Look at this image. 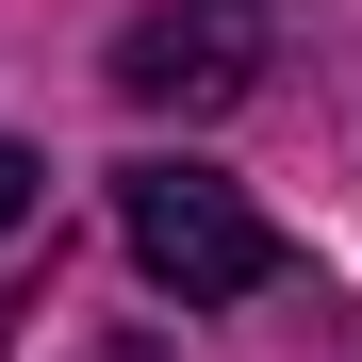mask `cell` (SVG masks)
<instances>
[{
  "label": "cell",
  "mask_w": 362,
  "mask_h": 362,
  "mask_svg": "<svg viewBox=\"0 0 362 362\" xmlns=\"http://www.w3.org/2000/svg\"><path fill=\"white\" fill-rule=\"evenodd\" d=\"M115 247H132L181 313H230V296L280 280V230L230 198L214 165H115Z\"/></svg>",
  "instance_id": "6da1fadb"
},
{
  "label": "cell",
  "mask_w": 362,
  "mask_h": 362,
  "mask_svg": "<svg viewBox=\"0 0 362 362\" xmlns=\"http://www.w3.org/2000/svg\"><path fill=\"white\" fill-rule=\"evenodd\" d=\"M247 17L230 0H148L132 33H115V99H148V115H230L247 99Z\"/></svg>",
  "instance_id": "7a4b0ae2"
},
{
  "label": "cell",
  "mask_w": 362,
  "mask_h": 362,
  "mask_svg": "<svg viewBox=\"0 0 362 362\" xmlns=\"http://www.w3.org/2000/svg\"><path fill=\"white\" fill-rule=\"evenodd\" d=\"M33 198H49V165H33L17 132H0V247H17V230H33Z\"/></svg>",
  "instance_id": "3957f363"
}]
</instances>
